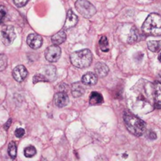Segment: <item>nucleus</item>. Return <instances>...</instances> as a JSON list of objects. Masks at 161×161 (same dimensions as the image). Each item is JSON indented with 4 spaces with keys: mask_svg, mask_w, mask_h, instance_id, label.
I'll return each mask as SVG.
<instances>
[{
    "mask_svg": "<svg viewBox=\"0 0 161 161\" xmlns=\"http://www.w3.org/2000/svg\"><path fill=\"white\" fill-rule=\"evenodd\" d=\"M123 121L128 131L132 134L140 137L144 134L146 128L145 123L135 115L126 112L123 114Z\"/></svg>",
    "mask_w": 161,
    "mask_h": 161,
    "instance_id": "nucleus-1",
    "label": "nucleus"
},
{
    "mask_svg": "<svg viewBox=\"0 0 161 161\" xmlns=\"http://www.w3.org/2000/svg\"><path fill=\"white\" fill-rule=\"evenodd\" d=\"M144 34L151 36L161 35V16L157 13H151L146 18L142 27Z\"/></svg>",
    "mask_w": 161,
    "mask_h": 161,
    "instance_id": "nucleus-2",
    "label": "nucleus"
},
{
    "mask_svg": "<svg viewBox=\"0 0 161 161\" xmlns=\"http://www.w3.org/2000/svg\"><path fill=\"white\" fill-rule=\"evenodd\" d=\"M72 64L78 69H83L90 66L93 61V54L90 49H84L75 51L70 56Z\"/></svg>",
    "mask_w": 161,
    "mask_h": 161,
    "instance_id": "nucleus-3",
    "label": "nucleus"
},
{
    "mask_svg": "<svg viewBox=\"0 0 161 161\" xmlns=\"http://www.w3.org/2000/svg\"><path fill=\"white\" fill-rule=\"evenodd\" d=\"M75 9L85 18H90L96 13V9L87 0H77L75 4Z\"/></svg>",
    "mask_w": 161,
    "mask_h": 161,
    "instance_id": "nucleus-4",
    "label": "nucleus"
},
{
    "mask_svg": "<svg viewBox=\"0 0 161 161\" xmlns=\"http://www.w3.org/2000/svg\"><path fill=\"white\" fill-rule=\"evenodd\" d=\"M2 42L5 45L9 46L13 43L16 39V33L14 28L11 25H7L3 27L2 30Z\"/></svg>",
    "mask_w": 161,
    "mask_h": 161,
    "instance_id": "nucleus-5",
    "label": "nucleus"
},
{
    "mask_svg": "<svg viewBox=\"0 0 161 161\" xmlns=\"http://www.w3.org/2000/svg\"><path fill=\"white\" fill-rule=\"evenodd\" d=\"M61 54V49L58 47V45L49 46L47 48L45 51L46 59L49 62H55L60 58Z\"/></svg>",
    "mask_w": 161,
    "mask_h": 161,
    "instance_id": "nucleus-6",
    "label": "nucleus"
},
{
    "mask_svg": "<svg viewBox=\"0 0 161 161\" xmlns=\"http://www.w3.org/2000/svg\"><path fill=\"white\" fill-rule=\"evenodd\" d=\"M153 107L158 109H161V83L156 82L153 84Z\"/></svg>",
    "mask_w": 161,
    "mask_h": 161,
    "instance_id": "nucleus-7",
    "label": "nucleus"
},
{
    "mask_svg": "<svg viewBox=\"0 0 161 161\" xmlns=\"http://www.w3.org/2000/svg\"><path fill=\"white\" fill-rule=\"evenodd\" d=\"M28 75V71L24 65H18L13 70V77L17 82L24 81Z\"/></svg>",
    "mask_w": 161,
    "mask_h": 161,
    "instance_id": "nucleus-8",
    "label": "nucleus"
},
{
    "mask_svg": "<svg viewBox=\"0 0 161 161\" xmlns=\"http://www.w3.org/2000/svg\"><path fill=\"white\" fill-rule=\"evenodd\" d=\"M27 43L32 49H39L43 45V38L37 34H30L27 37Z\"/></svg>",
    "mask_w": 161,
    "mask_h": 161,
    "instance_id": "nucleus-9",
    "label": "nucleus"
},
{
    "mask_svg": "<svg viewBox=\"0 0 161 161\" xmlns=\"http://www.w3.org/2000/svg\"><path fill=\"white\" fill-rule=\"evenodd\" d=\"M69 103V96L65 92H58L54 95V104L59 108L66 106Z\"/></svg>",
    "mask_w": 161,
    "mask_h": 161,
    "instance_id": "nucleus-10",
    "label": "nucleus"
},
{
    "mask_svg": "<svg viewBox=\"0 0 161 161\" xmlns=\"http://www.w3.org/2000/svg\"><path fill=\"white\" fill-rule=\"evenodd\" d=\"M77 22H78L77 16L73 13L72 10H69L68 11V13H67L66 21H65V23H64V30H67V29L73 28L75 24H77Z\"/></svg>",
    "mask_w": 161,
    "mask_h": 161,
    "instance_id": "nucleus-11",
    "label": "nucleus"
},
{
    "mask_svg": "<svg viewBox=\"0 0 161 161\" xmlns=\"http://www.w3.org/2000/svg\"><path fill=\"white\" fill-rule=\"evenodd\" d=\"M82 83L87 86L95 85L97 83V75L95 73L87 72L82 77Z\"/></svg>",
    "mask_w": 161,
    "mask_h": 161,
    "instance_id": "nucleus-12",
    "label": "nucleus"
},
{
    "mask_svg": "<svg viewBox=\"0 0 161 161\" xmlns=\"http://www.w3.org/2000/svg\"><path fill=\"white\" fill-rule=\"evenodd\" d=\"M43 71H44V73H40V74L45 78L47 82L52 81L56 77V69L52 65L46 66L43 69Z\"/></svg>",
    "mask_w": 161,
    "mask_h": 161,
    "instance_id": "nucleus-13",
    "label": "nucleus"
},
{
    "mask_svg": "<svg viewBox=\"0 0 161 161\" xmlns=\"http://www.w3.org/2000/svg\"><path fill=\"white\" fill-rule=\"evenodd\" d=\"M109 69L105 64L102 62L97 63L95 65V72L97 76L101 78H103L108 75Z\"/></svg>",
    "mask_w": 161,
    "mask_h": 161,
    "instance_id": "nucleus-14",
    "label": "nucleus"
},
{
    "mask_svg": "<svg viewBox=\"0 0 161 161\" xmlns=\"http://www.w3.org/2000/svg\"><path fill=\"white\" fill-rule=\"evenodd\" d=\"M84 92H85V88L83 85L80 82L75 83L72 85V94L73 97H79L83 95Z\"/></svg>",
    "mask_w": 161,
    "mask_h": 161,
    "instance_id": "nucleus-15",
    "label": "nucleus"
},
{
    "mask_svg": "<svg viewBox=\"0 0 161 161\" xmlns=\"http://www.w3.org/2000/svg\"><path fill=\"white\" fill-rule=\"evenodd\" d=\"M65 39H66V33L64 30L59 31L51 38L52 43H54V45H60L64 43Z\"/></svg>",
    "mask_w": 161,
    "mask_h": 161,
    "instance_id": "nucleus-16",
    "label": "nucleus"
},
{
    "mask_svg": "<svg viewBox=\"0 0 161 161\" xmlns=\"http://www.w3.org/2000/svg\"><path fill=\"white\" fill-rule=\"evenodd\" d=\"M103 97L101 94L94 91L90 94V104L91 105H99L103 103Z\"/></svg>",
    "mask_w": 161,
    "mask_h": 161,
    "instance_id": "nucleus-17",
    "label": "nucleus"
},
{
    "mask_svg": "<svg viewBox=\"0 0 161 161\" xmlns=\"http://www.w3.org/2000/svg\"><path fill=\"white\" fill-rule=\"evenodd\" d=\"M148 48L152 52H158L161 49V40L160 41H149L147 43Z\"/></svg>",
    "mask_w": 161,
    "mask_h": 161,
    "instance_id": "nucleus-18",
    "label": "nucleus"
},
{
    "mask_svg": "<svg viewBox=\"0 0 161 161\" xmlns=\"http://www.w3.org/2000/svg\"><path fill=\"white\" fill-rule=\"evenodd\" d=\"M99 47H100V49L103 52H108L109 50V41H108L107 37L105 35H102L101 39H99Z\"/></svg>",
    "mask_w": 161,
    "mask_h": 161,
    "instance_id": "nucleus-19",
    "label": "nucleus"
},
{
    "mask_svg": "<svg viewBox=\"0 0 161 161\" xmlns=\"http://www.w3.org/2000/svg\"><path fill=\"white\" fill-rule=\"evenodd\" d=\"M9 156L12 159H15L17 157V145L14 142H10L8 146Z\"/></svg>",
    "mask_w": 161,
    "mask_h": 161,
    "instance_id": "nucleus-20",
    "label": "nucleus"
},
{
    "mask_svg": "<svg viewBox=\"0 0 161 161\" xmlns=\"http://www.w3.org/2000/svg\"><path fill=\"white\" fill-rule=\"evenodd\" d=\"M24 154L26 157L30 158V157H34L36 154V149L33 145H30L26 147L24 150Z\"/></svg>",
    "mask_w": 161,
    "mask_h": 161,
    "instance_id": "nucleus-21",
    "label": "nucleus"
},
{
    "mask_svg": "<svg viewBox=\"0 0 161 161\" xmlns=\"http://www.w3.org/2000/svg\"><path fill=\"white\" fill-rule=\"evenodd\" d=\"M8 59L5 54H0V72L3 71L7 69Z\"/></svg>",
    "mask_w": 161,
    "mask_h": 161,
    "instance_id": "nucleus-22",
    "label": "nucleus"
},
{
    "mask_svg": "<svg viewBox=\"0 0 161 161\" xmlns=\"http://www.w3.org/2000/svg\"><path fill=\"white\" fill-rule=\"evenodd\" d=\"M7 16V10L4 7L0 6V24H3Z\"/></svg>",
    "mask_w": 161,
    "mask_h": 161,
    "instance_id": "nucleus-23",
    "label": "nucleus"
},
{
    "mask_svg": "<svg viewBox=\"0 0 161 161\" xmlns=\"http://www.w3.org/2000/svg\"><path fill=\"white\" fill-rule=\"evenodd\" d=\"M137 39V32L135 31V29L134 28H133L132 30H131V35H130V36H129V39L128 41L129 43H134L136 40Z\"/></svg>",
    "mask_w": 161,
    "mask_h": 161,
    "instance_id": "nucleus-24",
    "label": "nucleus"
},
{
    "mask_svg": "<svg viewBox=\"0 0 161 161\" xmlns=\"http://www.w3.org/2000/svg\"><path fill=\"white\" fill-rule=\"evenodd\" d=\"M13 1L17 7H24L28 2V0H13Z\"/></svg>",
    "mask_w": 161,
    "mask_h": 161,
    "instance_id": "nucleus-25",
    "label": "nucleus"
},
{
    "mask_svg": "<svg viewBox=\"0 0 161 161\" xmlns=\"http://www.w3.org/2000/svg\"><path fill=\"white\" fill-rule=\"evenodd\" d=\"M25 131L23 128H17L15 131V136L17 137H21L24 135Z\"/></svg>",
    "mask_w": 161,
    "mask_h": 161,
    "instance_id": "nucleus-26",
    "label": "nucleus"
},
{
    "mask_svg": "<svg viewBox=\"0 0 161 161\" xmlns=\"http://www.w3.org/2000/svg\"><path fill=\"white\" fill-rule=\"evenodd\" d=\"M149 138L150 139H156L157 138V134L154 132H150V134H149Z\"/></svg>",
    "mask_w": 161,
    "mask_h": 161,
    "instance_id": "nucleus-27",
    "label": "nucleus"
},
{
    "mask_svg": "<svg viewBox=\"0 0 161 161\" xmlns=\"http://www.w3.org/2000/svg\"><path fill=\"white\" fill-rule=\"evenodd\" d=\"M11 122H12V120H9L7 121V123H6V125L4 126V127H5V129H6V130H7V129L9 128V127L10 126Z\"/></svg>",
    "mask_w": 161,
    "mask_h": 161,
    "instance_id": "nucleus-28",
    "label": "nucleus"
},
{
    "mask_svg": "<svg viewBox=\"0 0 161 161\" xmlns=\"http://www.w3.org/2000/svg\"><path fill=\"white\" fill-rule=\"evenodd\" d=\"M158 59H159V61H160V62L161 63V54H160L159 55V57H158Z\"/></svg>",
    "mask_w": 161,
    "mask_h": 161,
    "instance_id": "nucleus-29",
    "label": "nucleus"
}]
</instances>
